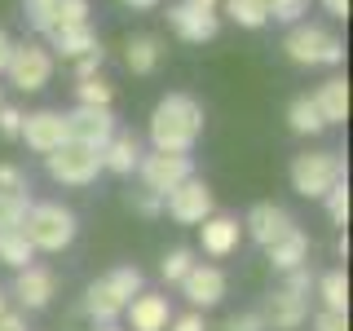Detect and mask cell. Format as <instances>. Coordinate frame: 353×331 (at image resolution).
<instances>
[{
  "instance_id": "cell-27",
  "label": "cell",
  "mask_w": 353,
  "mask_h": 331,
  "mask_svg": "<svg viewBox=\"0 0 353 331\" xmlns=\"http://www.w3.org/2000/svg\"><path fill=\"white\" fill-rule=\"evenodd\" d=\"M221 5H225L230 22H239L248 31H261L270 22V0H221Z\"/></svg>"
},
{
  "instance_id": "cell-10",
  "label": "cell",
  "mask_w": 353,
  "mask_h": 331,
  "mask_svg": "<svg viewBox=\"0 0 353 331\" xmlns=\"http://www.w3.org/2000/svg\"><path fill=\"white\" fill-rule=\"evenodd\" d=\"M58 296V274L49 265L31 261L27 270H14V301L22 314H36V309H49V301Z\"/></svg>"
},
{
  "instance_id": "cell-32",
  "label": "cell",
  "mask_w": 353,
  "mask_h": 331,
  "mask_svg": "<svg viewBox=\"0 0 353 331\" xmlns=\"http://www.w3.org/2000/svg\"><path fill=\"white\" fill-rule=\"evenodd\" d=\"M31 208V194H0V225H22Z\"/></svg>"
},
{
  "instance_id": "cell-11",
  "label": "cell",
  "mask_w": 353,
  "mask_h": 331,
  "mask_svg": "<svg viewBox=\"0 0 353 331\" xmlns=\"http://www.w3.org/2000/svg\"><path fill=\"white\" fill-rule=\"evenodd\" d=\"M22 141H27L36 154H53L62 141H71V128H66V115L62 110H31L22 115Z\"/></svg>"
},
{
  "instance_id": "cell-41",
  "label": "cell",
  "mask_w": 353,
  "mask_h": 331,
  "mask_svg": "<svg viewBox=\"0 0 353 331\" xmlns=\"http://www.w3.org/2000/svg\"><path fill=\"white\" fill-rule=\"evenodd\" d=\"M309 283H314V279H309V265H301V270H292V274H287V292H301V296H309Z\"/></svg>"
},
{
  "instance_id": "cell-20",
  "label": "cell",
  "mask_w": 353,
  "mask_h": 331,
  "mask_svg": "<svg viewBox=\"0 0 353 331\" xmlns=\"http://www.w3.org/2000/svg\"><path fill=\"white\" fill-rule=\"evenodd\" d=\"M265 257H270V265L279 274H292V270H301V265H309V234L301 225H292L283 239H274L270 248H265Z\"/></svg>"
},
{
  "instance_id": "cell-4",
  "label": "cell",
  "mask_w": 353,
  "mask_h": 331,
  "mask_svg": "<svg viewBox=\"0 0 353 331\" xmlns=\"http://www.w3.org/2000/svg\"><path fill=\"white\" fill-rule=\"evenodd\" d=\"M283 53L296 66H340L345 62V40L323 31L318 22H296L283 40Z\"/></svg>"
},
{
  "instance_id": "cell-7",
  "label": "cell",
  "mask_w": 353,
  "mask_h": 331,
  "mask_svg": "<svg viewBox=\"0 0 353 331\" xmlns=\"http://www.w3.org/2000/svg\"><path fill=\"white\" fill-rule=\"evenodd\" d=\"M44 172L58 185H93L102 172V150L84 141H62L53 154H44Z\"/></svg>"
},
{
  "instance_id": "cell-44",
  "label": "cell",
  "mask_w": 353,
  "mask_h": 331,
  "mask_svg": "<svg viewBox=\"0 0 353 331\" xmlns=\"http://www.w3.org/2000/svg\"><path fill=\"white\" fill-rule=\"evenodd\" d=\"M9 49H14V40H9V31L0 27V75H5V62H9Z\"/></svg>"
},
{
  "instance_id": "cell-6",
  "label": "cell",
  "mask_w": 353,
  "mask_h": 331,
  "mask_svg": "<svg viewBox=\"0 0 353 331\" xmlns=\"http://www.w3.org/2000/svg\"><path fill=\"white\" fill-rule=\"evenodd\" d=\"M5 75L18 93H40V88L53 80V49L40 44V40H14Z\"/></svg>"
},
{
  "instance_id": "cell-13",
  "label": "cell",
  "mask_w": 353,
  "mask_h": 331,
  "mask_svg": "<svg viewBox=\"0 0 353 331\" xmlns=\"http://www.w3.org/2000/svg\"><path fill=\"white\" fill-rule=\"evenodd\" d=\"M176 287H181V296L190 301V309H212V305L225 301V274H221V265L194 261L190 274H185Z\"/></svg>"
},
{
  "instance_id": "cell-40",
  "label": "cell",
  "mask_w": 353,
  "mask_h": 331,
  "mask_svg": "<svg viewBox=\"0 0 353 331\" xmlns=\"http://www.w3.org/2000/svg\"><path fill=\"white\" fill-rule=\"evenodd\" d=\"M221 331H270V327H265V318H261V314H234Z\"/></svg>"
},
{
  "instance_id": "cell-33",
  "label": "cell",
  "mask_w": 353,
  "mask_h": 331,
  "mask_svg": "<svg viewBox=\"0 0 353 331\" xmlns=\"http://www.w3.org/2000/svg\"><path fill=\"white\" fill-rule=\"evenodd\" d=\"M0 194H31V181L18 163H0Z\"/></svg>"
},
{
  "instance_id": "cell-36",
  "label": "cell",
  "mask_w": 353,
  "mask_h": 331,
  "mask_svg": "<svg viewBox=\"0 0 353 331\" xmlns=\"http://www.w3.org/2000/svg\"><path fill=\"white\" fill-rule=\"evenodd\" d=\"M168 331H208L203 309H185V314H172V318H168Z\"/></svg>"
},
{
  "instance_id": "cell-34",
  "label": "cell",
  "mask_w": 353,
  "mask_h": 331,
  "mask_svg": "<svg viewBox=\"0 0 353 331\" xmlns=\"http://www.w3.org/2000/svg\"><path fill=\"white\" fill-rule=\"evenodd\" d=\"M305 5L309 0H270V18H279V22H301V14H305Z\"/></svg>"
},
{
  "instance_id": "cell-17",
  "label": "cell",
  "mask_w": 353,
  "mask_h": 331,
  "mask_svg": "<svg viewBox=\"0 0 353 331\" xmlns=\"http://www.w3.org/2000/svg\"><path fill=\"white\" fill-rule=\"evenodd\" d=\"M261 318H265V327H270V331H296L309 318V296L279 287V292L270 296V305H265Z\"/></svg>"
},
{
  "instance_id": "cell-3",
  "label": "cell",
  "mask_w": 353,
  "mask_h": 331,
  "mask_svg": "<svg viewBox=\"0 0 353 331\" xmlns=\"http://www.w3.org/2000/svg\"><path fill=\"white\" fill-rule=\"evenodd\" d=\"M22 234L31 239V248L36 252H66L75 243V234H80V221H75V212L66 203H58V199H49V203H31L27 217H22Z\"/></svg>"
},
{
  "instance_id": "cell-21",
  "label": "cell",
  "mask_w": 353,
  "mask_h": 331,
  "mask_svg": "<svg viewBox=\"0 0 353 331\" xmlns=\"http://www.w3.org/2000/svg\"><path fill=\"white\" fill-rule=\"evenodd\" d=\"M309 97H314V106H318V115H323L327 128L349 119V80H345V75H331V80H323Z\"/></svg>"
},
{
  "instance_id": "cell-14",
  "label": "cell",
  "mask_w": 353,
  "mask_h": 331,
  "mask_svg": "<svg viewBox=\"0 0 353 331\" xmlns=\"http://www.w3.org/2000/svg\"><path fill=\"white\" fill-rule=\"evenodd\" d=\"M292 225H296L292 212H287V208H279V203H252L248 217H243V234L256 243V248H270V243L283 239Z\"/></svg>"
},
{
  "instance_id": "cell-29",
  "label": "cell",
  "mask_w": 353,
  "mask_h": 331,
  "mask_svg": "<svg viewBox=\"0 0 353 331\" xmlns=\"http://www.w3.org/2000/svg\"><path fill=\"white\" fill-rule=\"evenodd\" d=\"M115 102V84L106 75H88V80H75V106H110Z\"/></svg>"
},
{
  "instance_id": "cell-18",
  "label": "cell",
  "mask_w": 353,
  "mask_h": 331,
  "mask_svg": "<svg viewBox=\"0 0 353 331\" xmlns=\"http://www.w3.org/2000/svg\"><path fill=\"white\" fill-rule=\"evenodd\" d=\"M168 27H172L185 44H203V40H212V36H216L221 18H216V14H203V9H190V5L181 0V5H172V9H168Z\"/></svg>"
},
{
  "instance_id": "cell-25",
  "label": "cell",
  "mask_w": 353,
  "mask_h": 331,
  "mask_svg": "<svg viewBox=\"0 0 353 331\" xmlns=\"http://www.w3.org/2000/svg\"><path fill=\"white\" fill-rule=\"evenodd\" d=\"M49 49H58L62 58H84V53L102 49V40H97V31L88 27H71V31H58V36H49Z\"/></svg>"
},
{
  "instance_id": "cell-46",
  "label": "cell",
  "mask_w": 353,
  "mask_h": 331,
  "mask_svg": "<svg viewBox=\"0 0 353 331\" xmlns=\"http://www.w3.org/2000/svg\"><path fill=\"white\" fill-rule=\"evenodd\" d=\"M124 5H128V9H154L159 0H124Z\"/></svg>"
},
{
  "instance_id": "cell-35",
  "label": "cell",
  "mask_w": 353,
  "mask_h": 331,
  "mask_svg": "<svg viewBox=\"0 0 353 331\" xmlns=\"http://www.w3.org/2000/svg\"><path fill=\"white\" fill-rule=\"evenodd\" d=\"M18 132H22V110L14 102H0V137L18 141Z\"/></svg>"
},
{
  "instance_id": "cell-48",
  "label": "cell",
  "mask_w": 353,
  "mask_h": 331,
  "mask_svg": "<svg viewBox=\"0 0 353 331\" xmlns=\"http://www.w3.org/2000/svg\"><path fill=\"white\" fill-rule=\"evenodd\" d=\"M5 301H9V296H5V292H0V309H9V305H5Z\"/></svg>"
},
{
  "instance_id": "cell-49",
  "label": "cell",
  "mask_w": 353,
  "mask_h": 331,
  "mask_svg": "<svg viewBox=\"0 0 353 331\" xmlns=\"http://www.w3.org/2000/svg\"><path fill=\"white\" fill-rule=\"evenodd\" d=\"M27 5H40V0H27Z\"/></svg>"
},
{
  "instance_id": "cell-43",
  "label": "cell",
  "mask_w": 353,
  "mask_h": 331,
  "mask_svg": "<svg viewBox=\"0 0 353 331\" xmlns=\"http://www.w3.org/2000/svg\"><path fill=\"white\" fill-rule=\"evenodd\" d=\"M323 9L331 18H349V0H323Z\"/></svg>"
},
{
  "instance_id": "cell-37",
  "label": "cell",
  "mask_w": 353,
  "mask_h": 331,
  "mask_svg": "<svg viewBox=\"0 0 353 331\" xmlns=\"http://www.w3.org/2000/svg\"><path fill=\"white\" fill-rule=\"evenodd\" d=\"M102 62H106V49H93V53H84V58H75V80L102 75Z\"/></svg>"
},
{
  "instance_id": "cell-47",
  "label": "cell",
  "mask_w": 353,
  "mask_h": 331,
  "mask_svg": "<svg viewBox=\"0 0 353 331\" xmlns=\"http://www.w3.org/2000/svg\"><path fill=\"white\" fill-rule=\"evenodd\" d=\"M93 331H119V327H115V323H106V327H93Z\"/></svg>"
},
{
  "instance_id": "cell-30",
  "label": "cell",
  "mask_w": 353,
  "mask_h": 331,
  "mask_svg": "<svg viewBox=\"0 0 353 331\" xmlns=\"http://www.w3.org/2000/svg\"><path fill=\"white\" fill-rule=\"evenodd\" d=\"M190 265H194V252H190V248H172L168 257L159 261V279L176 287V283L185 279V274H190Z\"/></svg>"
},
{
  "instance_id": "cell-50",
  "label": "cell",
  "mask_w": 353,
  "mask_h": 331,
  "mask_svg": "<svg viewBox=\"0 0 353 331\" xmlns=\"http://www.w3.org/2000/svg\"><path fill=\"white\" fill-rule=\"evenodd\" d=\"M0 102H5V97H0Z\"/></svg>"
},
{
  "instance_id": "cell-22",
  "label": "cell",
  "mask_w": 353,
  "mask_h": 331,
  "mask_svg": "<svg viewBox=\"0 0 353 331\" xmlns=\"http://www.w3.org/2000/svg\"><path fill=\"white\" fill-rule=\"evenodd\" d=\"M159 62H163V44L154 40V36H128L124 66H128L132 75H154V71H159Z\"/></svg>"
},
{
  "instance_id": "cell-28",
  "label": "cell",
  "mask_w": 353,
  "mask_h": 331,
  "mask_svg": "<svg viewBox=\"0 0 353 331\" xmlns=\"http://www.w3.org/2000/svg\"><path fill=\"white\" fill-rule=\"evenodd\" d=\"M318 296H323V309L349 314V279H345V270H327L323 279H318Z\"/></svg>"
},
{
  "instance_id": "cell-1",
  "label": "cell",
  "mask_w": 353,
  "mask_h": 331,
  "mask_svg": "<svg viewBox=\"0 0 353 331\" xmlns=\"http://www.w3.org/2000/svg\"><path fill=\"white\" fill-rule=\"evenodd\" d=\"M146 137H150V150L190 154L194 141L203 137V102L190 93H163L150 110Z\"/></svg>"
},
{
  "instance_id": "cell-19",
  "label": "cell",
  "mask_w": 353,
  "mask_h": 331,
  "mask_svg": "<svg viewBox=\"0 0 353 331\" xmlns=\"http://www.w3.org/2000/svg\"><path fill=\"white\" fill-rule=\"evenodd\" d=\"M141 141H137V132H124V128H115V137L102 146V172H115V177H128V172H137V159H141Z\"/></svg>"
},
{
  "instance_id": "cell-5",
  "label": "cell",
  "mask_w": 353,
  "mask_h": 331,
  "mask_svg": "<svg viewBox=\"0 0 353 331\" xmlns=\"http://www.w3.org/2000/svg\"><path fill=\"white\" fill-rule=\"evenodd\" d=\"M287 177L301 199H323L336 181H345V159H340V150H305L292 159Z\"/></svg>"
},
{
  "instance_id": "cell-2",
  "label": "cell",
  "mask_w": 353,
  "mask_h": 331,
  "mask_svg": "<svg viewBox=\"0 0 353 331\" xmlns=\"http://www.w3.org/2000/svg\"><path fill=\"white\" fill-rule=\"evenodd\" d=\"M146 287V274L137 270V265H115L110 274H102L97 283H88L84 301H80V314L88 318L93 327H106L115 323V318H124L128 301Z\"/></svg>"
},
{
  "instance_id": "cell-26",
  "label": "cell",
  "mask_w": 353,
  "mask_h": 331,
  "mask_svg": "<svg viewBox=\"0 0 353 331\" xmlns=\"http://www.w3.org/2000/svg\"><path fill=\"white\" fill-rule=\"evenodd\" d=\"M84 22H88V0H53L49 22H44V31H40V36H58V31L84 27Z\"/></svg>"
},
{
  "instance_id": "cell-8",
  "label": "cell",
  "mask_w": 353,
  "mask_h": 331,
  "mask_svg": "<svg viewBox=\"0 0 353 331\" xmlns=\"http://www.w3.org/2000/svg\"><path fill=\"white\" fill-rule=\"evenodd\" d=\"M137 177H141V190L168 199L181 181H190L194 177V163L190 154H168V150H146L137 159Z\"/></svg>"
},
{
  "instance_id": "cell-12",
  "label": "cell",
  "mask_w": 353,
  "mask_h": 331,
  "mask_svg": "<svg viewBox=\"0 0 353 331\" xmlns=\"http://www.w3.org/2000/svg\"><path fill=\"white\" fill-rule=\"evenodd\" d=\"M66 128H71V141H84V146L102 150L115 137L119 124L110 115V106H75V110H66Z\"/></svg>"
},
{
  "instance_id": "cell-45",
  "label": "cell",
  "mask_w": 353,
  "mask_h": 331,
  "mask_svg": "<svg viewBox=\"0 0 353 331\" xmlns=\"http://www.w3.org/2000/svg\"><path fill=\"white\" fill-rule=\"evenodd\" d=\"M185 5H190V9H203V14H216L221 0H185Z\"/></svg>"
},
{
  "instance_id": "cell-42",
  "label": "cell",
  "mask_w": 353,
  "mask_h": 331,
  "mask_svg": "<svg viewBox=\"0 0 353 331\" xmlns=\"http://www.w3.org/2000/svg\"><path fill=\"white\" fill-rule=\"evenodd\" d=\"M0 331H27V314L22 309H0Z\"/></svg>"
},
{
  "instance_id": "cell-24",
  "label": "cell",
  "mask_w": 353,
  "mask_h": 331,
  "mask_svg": "<svg viewBox=\"0 0 353 331\" xmlns=\"http://www.w3.org/2000/svg\"><path fill=\"white\" fill-rule=\"evenodd\" d=\"M287 128L296 132V137H318L327 124H323V115H318V106H314V97L301 93V97H292V106H287Z\"/></svg>"
},
{
  "instance_id": "cell-31",
  "label": "cell",
  "mask_w": 353,
  "mask_h": 331,
  "mask_svg": "<svg viewBox=\"0 0 353 331\" xmlns=\"http://www.w3.org/2000/svg\"><path fill=\"white\" fill-rule=\"evenodd\" d=\"M323 203H327L331 225H349V181H336V185L323 194Z\"/></svg>"
},
{
  "instance_id": "cell-23",
  "label": "cell",
  "mask_w": 353,
  "mask_h": 331,
  "mask_svg": "<svg viewBox=\"0 0 353 331\" xmlns=\"http://www.w3.org/2000/svg\"><path fill=\"white\" fill-rule=\"evenodd\" d=\"M31 261H36V248H31V239L22 234V225H0V265L27 270Z\"/></svg>"
},
{
  "instance_id": "cell-16",
  "label": "cell",
  "mask_w": 353,
  "mask_h": 331,
  "mask_svg": "<svg viewBox=\"0 0 353 331\" xmlns=\"http://www.w3.org/2000/svg\"><path fill=\"white\" fill-rule=\"evenodd\" d=\"M199 243H203V252L212 261H225V257H234L239 252V243H243V225L234 217H221V212H212L199 225Z\"/></svg>"
},
{
  "instance_id": "cell-15",
  "label": "cell",
  "mask_w": 353,
  "mask_h": 331,
  "mask_svg": "<svg viewBox=\"0 0 353 331\" xmlns=\"http://www.w3.org/2000/svg\"><path fill=\"white\" fill-rule=\"evenodd\" d=\"M124 318H128V331H168L172 305H168L163 292H146V287H141V292L128 301Z\"/></svg>"
},
{
  "instance_id": "cell-39",
  "label": "cell",
  "mask_w": 353,
  "mask_h": 331,
  "mask_svg": "<svg viewBox=\"0 0 353 331\" xmlns=\"http://www.w3.org/2000/svg\"><path fill=\"white\" fill-rule=\"evenodd\" d=\"M128 203L137 208L141 217H163V199H159V194H150V190H137V194L128 199Z\"/></svg>"
},
{
  "instance_id": "cell-38",
  "label": "cell",
  "mask_w": 353,
  "mask_h": 331,
  "mask_svg": "<svg viewBox=\"0 0 353 331\" xmlns=\"http://www.w3.org/2000/svg\"><path fill=\"white\" fill-rule=\"evenodd\" d=\"M314 331H349V314H336V309H318V314H314Z\"/></svg>"
},
{
  "instance_id": "cell-9",
  "label": "cell",
  "mask_w": 353,
  "mask_h": 331,
  "mask_svg": "<svg viewBox=\"0 0 353 331\" xmlns=\"http://www.w3.org/2000/svg\"><path fill=\"white\" fill-rule=\"evenodd\" d=\"M163 212H168L176 225H203V221L216 212L212 185H208L203 177H190V181H181L168 199H163Z\"/></svg>"
}]
</instances>
